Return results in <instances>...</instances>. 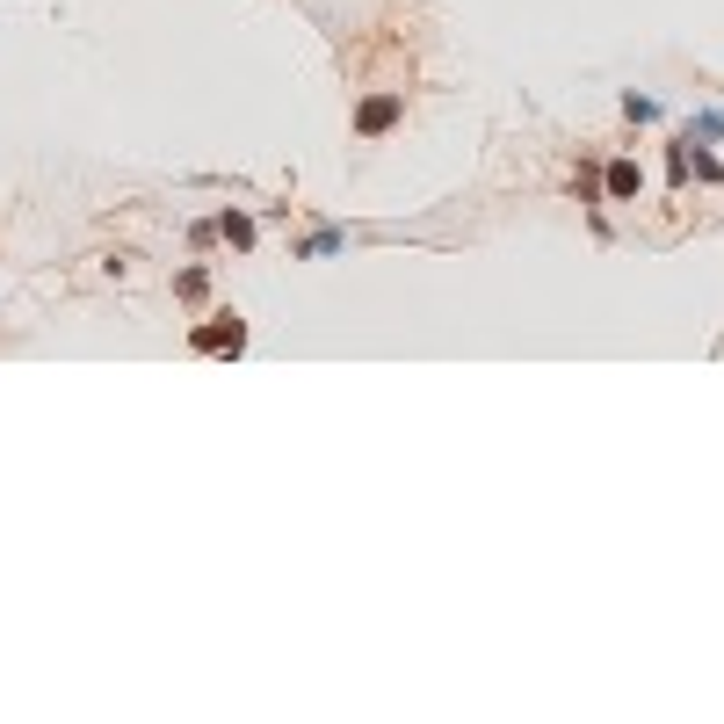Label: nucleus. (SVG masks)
I'll return each instance as SVG.
<instances>
[{"label":"nucleus","mask_w":724,"mask_h":724,"mask_svg":"<svg viewBox=\"0 0 724 724\" xmlns=\"http://www.w3.org/2000/svg\"><path fill=\"white\" fill-rule=\"evenodd\" d=\"M196 348L203 355H239V348H247V326H239L232 312H218L210 326H196Z\"/></svg>","instance_id":"f257e3e1"},{"label":"nucleus","mask_w":724,"mask_h":724,"mask_svg":"<svg viewBox=\"0 0 724 724\" xmlns=\"http://www.w3.org/2000/svg\"><path fill=\"white\" fill-rule=\"evenodd\" d=\"M391 124H399V95H377V102H362V138H384Z\"/></svg>","instance_id":"f03ea898"},{"label":"nucleus","mask_w":724,"mask_h":724,"mask_svg":"<svg viewBox=\"0 0 724 724\" xmlns=\"http://www.w3.org/2000/svg\"><path fill=\"white\" fill-rule=\"evenodd\" d=\"M609 196H616V203L638 196V160H616V167H609Z\"/></svg>","instance_id":"7ed1b4c3"},{"label":"nucleus","mask_w":724,"mask_h":724,"mask_svg":"<svg viewBox=\"0 0 724 724\" xmlns=\"http://www.w3.org/2000/svg\"><path fill=\"white\" fill-rule=\"evenodd\" d=\"M218 232L232 239V247H254V218H239V210H225V218H218Z\"/></svg>","instance_id":"20e7f679"},{"label":"nucleus","mask_w":724,"mask_h":724,"mask_svg":"<svg viewBox=\"0 0 724 724\" xmlns=\"http://www.w3.org/2000/svg\"><path fill=\"white\" fill-rule=\"evenodd\" d=\"M203 290H210L203 268H181V276H174V297H189V305H203Z\"/></svg>","instance_id":"39448f33"}]
</instances>
